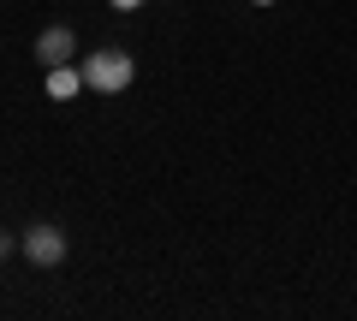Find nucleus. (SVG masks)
Here are the masks:
<instances>
[{
    "label": "nucleus",
    "instance_id": "obj_6",
    "mask_svg": "<svg viewBox=\"0 0 357 321\" xmlns=\"http://www.w3.org/2000/svg\"><path fill=\"white\" fill-rule=\"evenodd\" d=\"M6 250H13V238H6V232H0V256H6Z\"/></svg>",
    "mask_w": 357,
    "mask_h": 321
},
{
    "label": "nucleus",
    "instance_id": "obj_5",
    "mask_svg": "<svg viewBox=\"0 0 357 321\" xmlns=\"http://www.w3.org/2000/svg\"><path fill=\"white\" fill-rule=\"evenodd\" d=\"M107 6H119V13H137V6H143V0H107Z\"/></svg>",
    "mask_w": 357,
    "mask_h": 321
},
{
    "label": "nucleus",
    "instance_id": "obj_1",
    "mask_svg": "<svg viewBox=\"0 0 357 321\" xmlns=\"http://www.w3.org/2000/svg\"><path fill=\"white\" fill-rule=\"evenodd\" d=\"M77 72H84V90H96V95H119V90H131L137 65H131L126 48H102V54H89Z\"/></svg>",
    "mask_w": 357,
    "mask_h": 321
},
{
    "label": "nucleus",
    "instance_id": "obj_3",
    "mask_svg": "<svg viewBox=\"0 0 357 321\" xmlns=\"http://www.w3.org/2000/svg\"><path fill=\"white\" fill-rule=\"evenodd\" d=\"M72 54H77V36H72L66 24H48V30L36 36V60H42V65H66Z\"/></svg>",
    "mask_w": 357,
    "mask_h": 321
},
{
    "label": "nucleus",
    "instance_id": "obj_2",
    "mask_svg": "<svg viewBox=\"0 0 357 321\" xmlns=\"http://www.w3.org/2000/svg\"><path fill=\"white\" fill-rule=\"evenodd\" d=\"M18 250H24L36 268H60V262H66V232H60V226H48V220H36V226L18 238Z\"/></svg>",
    "mask_w": 357,
    "mask_h": 321
},
{
    "label": "nucleus",
    "instance_id": "obj_4",
    "mask_svg": "<svg viewBox=\"0 0 357 321\" xmlns=\"http://www.w3.org/2000/svg\"><path fill=\"white\" fill-rule=\"evenodd\" d=\"M77 90H84V72H77L72 60H66V65H48V102H72Z\"/></svg>",
    "mask_w": 357,
    "mask_h": 321
},
{
    "label": "nucleus",
    "instance_id": "obj_7",
    "mask_svg": "<svg viewBox=\"0 0 357 321\" xmlns=\"http://www.w3.org/2000/svg\"><path fill=\"white\" fill-rule=\"evenodd\" d=\"M250 6H274V0H250Z\"/></svg>",
    "mask_w": 357,
    "mask_h": 321
}]
</instances>
